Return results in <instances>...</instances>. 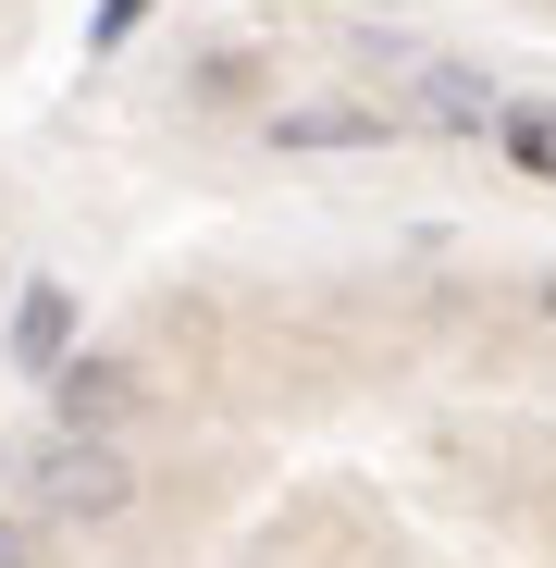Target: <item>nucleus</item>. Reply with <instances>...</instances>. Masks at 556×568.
Masks as SVG:
<instances>
[{
	"label": "nucleus",
	"mask_w": 556,
	"mask_h": 568,
	"mask_svg": "<svg viewBox=\"0 0 556 568\" xmlns=\"http://www.w3.org/2000/svg\"><path fill=\"white\" fill-rule=\"evenodd\" d=\"M0 507H26L38 531H112L137 507V457L112 433H50V445H26L0 469Z\"/></svg>",
	"instance_id": "obj_1"
},
{
	"label": "nucleus",
	"mask_w": 556,
	"mask_h": 568,
	"mask_svg": "<svg viewBox=\"0 0 556 568\" xmlns=\"http://www.w3.org/2000/svg\"><path fill=\"white\" fill-rule=\"evenodd\" d=\"M38 384H50V420H62V433H124V420L149 408V371H137L124 346H87V358L62 346Z\"/></svg>",
	"instance_id": "obj_2"
},
{
	"label": "nucleus",
	"mask_w": 556,
	"mask_h": 568,
	"mask_svg": "<svg viewBox=\"0 0 556 568\" xmlns=\"http://www.w3.org/2000/svg\"><path fill=\"white\" fill-rule=\"evenodd\" d=\"M260 136H272V149H297V161H334V149H396L408 112H396V100H272Z\"/></svg>",
	"instance_id": "obj_3"
},
{
	"label": "nucleus",
	"mask_w": 556,
	"mask_h": 568,
	"mask_svg": "<svg viewBox=\"0 0 556 568\" xmlns=\"http://www.w3.org/2000/svg\"><path fill=\"white\" fill-rule=\"evenodd\" d=\"M495 112H507V100H495L471 62H421V74H408V124H433V136H495Z\"/></svg>",
	"instance_id": "obj_4"
},
{
	"label": "nucleus",
	"mask_w": 556,
	"mask_h": 568,
	"mask_svg": "<svg viewBox=\"0 0 556 568\" xmlns=\"http://www.w3.org/2000/svg\"><path fill=\"white\" fill-rule=\"evenodd\" d=\"M74 346V284H26V310H13V371H50Z\"/></svg>",
	"instance_id": "obj_5"
},
{
	"label": "nucleus",
	"mask_w": 556,
	"mask_h": 568,
	"mask_svg": "<svg viewBox=\"0 0 556 568\" xmlns=\"http://www.w3.org/2000/svg\"><path fill=\"white\" fill-rule=\"evenodd\" d=\"M50 544H62V531H38L26 507H0V568H50Z\"/></svg>",
	"instance_id": "obj_6"
},
{
	"label": "nucleus",
	"mask_w": 556,
	"mask_h": 568,
	"mask_svg": "<svg viewBox=\"0 0 556 568\" xmlns=\"http://www.w3.org/2000/svg\"><path fill=\"white\" fill-rule=\"evenodd\" d=\"M495 136H507L532 173H556V124H544V112H495Z\"/></svg>",
	"instance_id": "obj_7"
},
{
	"label": "nucleus",
	"mask_w": 556,
	"mask_h": 568,
	"mask_svg": "<svg viewBox=\"0 0 556 568\" xmlns=\"http://www.w3.org/2000/svg\"><path fill=\"white\" fill-rule=\"evenodd\" d=\"M544 322H556V272H544Z\"/></svg>",
	"instance_id": "obj_8"
}]
</instances>
